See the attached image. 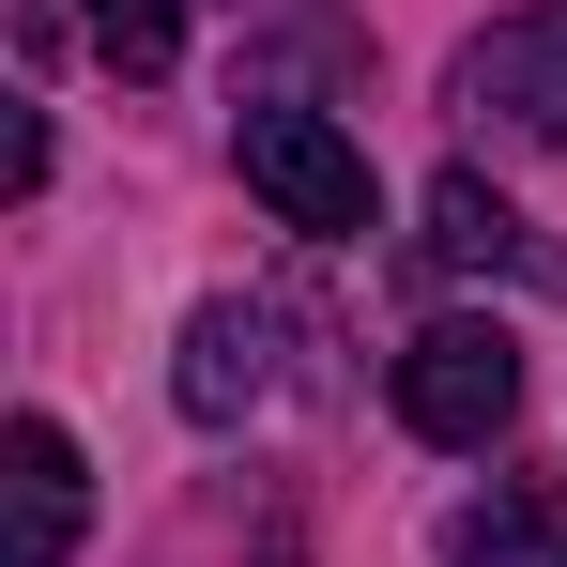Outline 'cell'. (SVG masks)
<instances>
[{
	"label": "cell",
	"mask_w": 567,
	"mask_h": 567,
	"mask_svg": "<svg viewBox=\"0 0 567 567\" xmlns=\"http://www.w3.org/2000/svg\"><path fill=\"white\" fill-rule=\"evenodd\" d=\"M506 414H522V338L506 322H430L414 353H399V430L414 445H506Z\"/></svg>",
	"instance_id": "1"
},
{
	"label": "cell",
	"mask_w": 567,
	"mask_h": 567,
	"mask_svg": "<svg viewBox=\"0 0 567 567\" xmlns=\"http://www.w3.org/2000/svg\"><path fill=\"white\" fill-rule=\"evenodd\" d=\"M230 154H246V185L277 199L291 230H322V246H353V230H369V154H353L322 107H277V93H261L246 123H230Z\"/></svg>",
	"instance_id": "2"
},
{
	"label": "cell",
	"mask_w": 567,
	"mask_h": 567,
	"mask_svg": "<svg viewBox=\"0 0 567 567\" xmlns=\"http://www.w3.org/2000/svg\"><path fill=\"white\" fill-rule=\"evenodd\" d=\"M445 107H461V123H491V138H567V0L491 16L461 62H445Z\"/></svg>",
	"instance_id": "3"
},
{
	"label": "cell",
	"mask_w": 567,
	"mask_h": 567,
	"mask_svg": "<svg viewBox=\"0 0 567 567\" xmlns=\"http://www.w3.org/2000/svg\"><path fill=\"white\" fill-rule=\"evenodd\" d=\"M78 506H93L78 430H62V414H16V430H0V567H62L78 553Z\"/></svg>",
	"instance_id": "4"
},
{
	"label": "cell",
	"mask_w": 567,
	"mask_h": 567,
	"mask_svg": "<svg viewBox=\"0 0 567 567\" xmlns=\"http://www.w3.org/2000/svg\"><path fill=\"white\" fill-rule=\"evenodd\" d=\"M261 383H277V322H261V307H199L169 399H185L199 430H230V414H261Z\"/></svg>",
	"instance_id": "5"
},
{
	"label": "cell",
	"mask_w": 567,
	"mask_h": 567,
	"mask_svg": "<svg viewBox=\"0 0 567 567\" xmlns=\"http://www.w3.org/2000/svg\"><path fill=\"white\" fill-rule=\"evenodd\" d=\"M445 553L461 567H567V491L553 475H491L461 522H445Z\"/></svg>",
	"instance_id": "6"
},
{
	"label": "cell",
	"mask_w": 567,
	"mask_h": 567,
	"mask_svg": "<svg viewBox=\"0 0 567 567\" xmlns=\"http://www.w3.org/2000/svg\"><path fill=\"white\" fill-rule=\"evenodd\" d=\"M430 261H445V277H522L537 246H522V215L475 185V169H445V185H430Z\"/></svg>",
	"instance_id": "7"
},
{
	"label": "cell",
	"mask_w": 567,
	"mask_h": 567,
	"mask_svg": "<svg viewBox=\"0 0 567 567\" xmlns=\"http://www.w3.org/2000/svg\"><path fill=\"white\" fill-rule=\"evenodd\" d=\"M78 16H93V47L123 78H169L185 62V0H78Z\"/></svg>",
	"instance_id": "8"
}]
</instances>
